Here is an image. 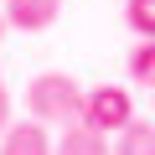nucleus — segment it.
Wrapping results in <instances>:
<instances>
[{"label":"nucleus","mask_w":155,"mask_h":155,"mask_svg":"<svg viewBox=\"0 0 155 155\" xmlns=\"http://www.w3.org/2000/svg\"><path fill=\"white\" fill-rule=\"evenodd\" d=\"M26 114L36 124H72L83 114V83L67 72H36L26 83Z\"/></svg>","instance_id":"f257e3e1"},{"label":"nucleus","mask_w":155,"mask_h":155,"mask_svg":"<svg viewBox=\"0 0 155 155\" xmlns=\"http://www.w3.org/2000/svg\"><path fill=\"white\" fill-rule=\"evenodd\" d=\"M78 119H83L88 129H98V134H109V129L129 124L134 109H129V93H124V88L104 83V88H88V93H83V114H78Z\"/></svg>","instance_id":"f03ea898"},{"label":"nucleus","mask_w":155,"mask_h":155,"mask_svg":"<svg viewBox=\"0 0 155 155\" xmlns=\"http://www.w3.org/2000/svg\"><path fill=\"white\" fill-rule=\"evenodd\" d=\"M0 155H52V140H47V129L36 119H21V124H5Z\"/></svg>","instance_id":"7ed1b4c3"},{"label":"nucleus","mask_w":155,"mask_h":155,"mask_svg":"<svg viewBox=\"0 0 155 155\" xmlns=\"http://www.w3.org/2000/svg\"><path fill=\"white\" fill-rule=\"evenodd\" d=\"M62 11V0H5V21L16 31H47Z\"/></svg>","instance_id":"20e7f679"},{"label":"nucleus","mask_w":155,"mask_h":155,"mask_svg":"<svg viewBox=\"0 0 155 155\" xmlns=\"http://www.w3.org/2000/svg\"><path fill=\"white\" fill-rule=\"evenodd\" d=\"M52 155H109V140H104L98 129H88L83 119H72V124L62 129V140L52 145Z\"/></svg>","instance_id":"39448f33"},{"label":"nucleus","mask_w":155,"mask_h":155,"mask_svg":"<svg viewBox=\"0 0 155 155\" xmlns=\"http://www.w3.org/2000/svg\"><path fill=\"white\" fill-rule=\"evenodd\" d=\"M109 155H155V124H145V119L119 124V140Z\"/></svg>","instance_id":"423d86ee"},{"label":"nucleus","mask_w":155,"mask_h":155,"mask_svg":"<svg viewBox=\"0 0 155 155\" xmlns=\"http://www.w3.org/2000/svg\"><path fill=\"white\" fill-rule=\"evenodd\" d=\"M124 72H129V83H140V88H155V36H150V41H134V52H129Z\"/></svg>","instance_id":"0eeeda50"},{"label":"nucleus","mask_w":155,"mask_h":155,"mask_svg":"<svg viewBox=\"0 0 155 155\" xmlns=\"http://www.w3.org/2000/svg\"><path fill=\"white\" fill-rule=\"evenodd\" d=\"M124 26L140 41H150L155 36V0H124Z\"/></svg>","instance_id":"6e6552de"},{"label":"nucleus","mask_w":155,"mask_h":155,"mask_svg":"<svg viewBox=\"0 0 155 155\" xmlns=\"http://www.w3.org/2000/svg\"><path fill=\"white\" fill-rule=\"evenodd\" d=\"M5 124H11V93H5V83H0V134H5Z\"/></svg>","instance_id":"1a4fd4ad"},{"label":"nucleus","mask_w":155,"mask_h":155,"mask_svg":"<svg viewBox=\"0 0 155 155\" xmlns=\"http://www.w3.org/2000/svg\"><path fill=\"white\" fill-rule=\"evenodd\" d=\"M0 31H5V16H0Z\"/></svg>","instance_id":"9d476101"}]
</instances>
